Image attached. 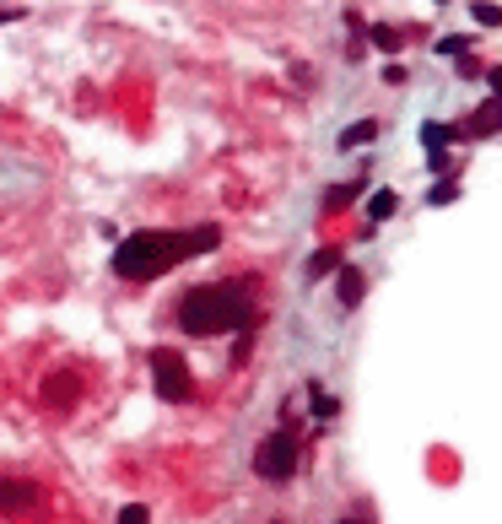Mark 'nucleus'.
<instances>
[{"label": "nucleus", "instance_id": "obj_1", "mask_svg": "<svg viewBox=\"0 0 502 524\" xmlns=\"http://www.w3.org/2000/svg\"><path fill=\"white\" fill-rule=\"evenodd\" d=\"M222 243L217 227H184V233H168V227H147V233H130L119 249H114V276L119 282H152L173 266L195 254H211Z\"/></svg>", "mask_w": 502, "mask_h": 524}, {"label": "nucleus", "instance_id": "obj_2", "mask_svg": "<svg viewBox=\"0 0 502 524\" xmlns=\"http://www.w3.org/2000/svg\"><path fill=\"white\" fill-rule=\"evenodd\" d=\"M254 324V298L249 287L238 282H222V287H195L184 292L179 303V330L184 336H233V330H249Z\"/></svg>", "mask_w": 502, "mask_h": 524}, {"label": "nucleus", "instance_id": "obj_3", "mask_svg": "<svg viewBox=\"0 0 502 524\" xmlns=\"http://www.w3.org/2000/svg\"><path fill=\"white\" fill-rule=\"evenodd\" d=\"M298 465H303V443L292 438V433H270L259 449H254V471L265 476V481H292L298 476Z\"/></svg>", "mask_w": 502, "mask_h": 524}, {"label": "nucleus", "instance_id": "obj_4", "mask_svg": "<svg viewBox=\"0 0 502 524\" xmlns=\"http://www.w3.org/2000/svg\"><path fill=\"white\" fill-rule=\"evenodd\" d=\"M152 384H157V395L163 401H189L195 395V378H189V362L179 352H152Z\"/></svg>", "mask_w": 502, "mask_h": 524}, {"label": "nucleus", "instance_id": "obj_5", "mask_svg": "<svg viewBox=\"0 0 502 524\" xmlns=\"http://www.w3.org/2000/svg\"><path fill=\"white\" fill-rule=\"evenodd\" d=\"M33 508H38V487L33 481L0 476V513H33Z\"/></svg>", "mask_w": 502, "mask_h": 524}, {"label": "nucleus", "instance_id": "obj_6", "mask_svg": "<svg viewBox=\"0 0 502 524\" xmlns=\"http://www.w3.org/2000/svg\"><path fill=\"white\" fill-rule=\"evenodd\" d=\"M76 395H82V378H76V373H54V378H44V406L65 411V406H76Z\"/></svg>", "mask_w": 502, "mask_h": 524}, {"label": "nucleus", "instance_id": "obj_7", "mask_svg": "<svg viewBox=\"0 0 502 524\" xmlns=\"http://www.w3.org/2000/svg\"><path fill=\"white\" fill-rule=\"evenodd\" d=\"M363 292H368L363 271H356V266H340V282H335V298H340V308H356V303H363Z\"/></svg>", "mask_w": 502, "mask_h": 524}, {"label": "nucleus", "instance_id": "obj_8", "mask_svg": "<svg viewBox=\"0 0 502 524\" xmlns=\"http://www.w3.org/2000/svg\"><path fill=\"white\" fill-rule=\"evenodd\" d=\"M491 130H502V98H491V103H481V114L465 124V136H491Z\"/></svg>", "mask_w": 502, "mask_h": 524}, {"label": "nucleus", "instance_id": "obj_9", "mask_svg": "<svg viewBox=\"0 0 502 524\" xmlns=\"http://www.w3.org/2000/svg\"><path fill=\"white\" fill-rule=\"evenodd\" d=\"M368 141H378V119H356V124L340 130V152L346 147H368Z\"/></svg>", "mask_w": 502, "mask_h": 524}, {"label": "nucleus", "instance_id": "obj_10", "mask_svg": "<svg viewBox=\"0 0 502 524\" xmlns=\"http://www.w3.org/2000/svg\"><path fill=\"white\" fill-rule=\"evenodd\" d=\"M454 136H459V130H454V124H433V119H426V124H421V147H426V152H443V147H449Z\"/></svg>", "mask_w": 502, "mask_h": 524}, {"label": "nucleus", "instance_id": "obj_11", "mask_svg": "<svg viewBox=\"0 0 502 524\" xmlns=\"http://www.w3.org/2000/svg\"><path fill=\"white\" fill-rule=\"evenodd\" d=\"M340 266H346V254H340V249L330 243V249H319V254L308 259V276L319 282V276H330V271H340Z\"/></svg>", "mask_w": 502, "mask_h": 524}, {"label": "nucleus", "instance_id": "obj_12", "mask_svg": "<svg viewBox=\"0 0 502 524\" xmlns=\"http://www.w3.org/2000/svg\"><path fill=\"white\" fill-rule=\"evenodd\" d=\"M394 211H400V195H394V189H373V201H368V217H373V222H389Z\"/></svg>", "mask_w": 502, "mask_h": 524}, {"label": "nucleus", "instance_id": "obj_13", "mask_svg": "<svg viewBox=\"0 0 502 524\" xmlns=\"http://www.w3.org/2000/svg\"><path fill=\"white\" fill-rule=\"evenodd\" d=\"M454 195H459V184H454V179H438L433 189H426V206H449Z\"/></svg>", "mask_w": 502, "mask_h": 524}, {"label": "nucleus", "instance_id": "obj_14", "mask_svg": "<svg viewBox=\"0 0 502 524\" xmlns=\"http://www.w3.org/2000/svg\"><path fill=\"white\" fill-rule=\"evenodd\" d=\"M356 201V184H335L330 195H324V211H340V206H351Z\"/></svg>", "mask_w": 502, "mask_h": 524}, {"label": "nucleus", "instance_id": "obj_15", "mask_svg": "<svg viewBox=\"0 0 502 524\" xmlns=\"http://www.w3.org/2000/svg\"><path fill=\"white\" fill-rule=\"evenodd\" d=\"M470 12H475V22H481V28H502V6H491V0H475Z\"/></svg>", "mask_w": 502, "mask_h": 524}, {"label": "nucleus", "instance_id": "obj_16", "mask_svg": "<svg viewBox=\"0 0 502 524\" xmlns=\"http://www.w3.org/2000/svg\"><path fill=\"white\" fill-rule=\"evenodd\" d=\"M308 395H314V417H319V422H330V417H335V401L324 395L319 384H308Z\"/></svg>", "mask_w": 502, "mask_h": 524}, {"label": "nucleus", "instance_id": "obj_17", "mask_svg": "<svg viewBox=\"0 0 502 524\" xmlns=\"http://www.w3.org/2000/svg\"><path fill=\"white\" fill-rule=\"evenodd\" d=\"M373 44H378L384 54H394V49L405 44V33H394V28H373Z\"/></svg>", "mask_w": 502, "mask_h": 524}, {"label": "nucleus", "instance_id": "obj_18", "mask_svg": "<svg viewBox=\"0 0 502 524\" xmlns=\"http://www.w3.org/2000/svg\"><path fill=\"white\" fill-rule=\"evenodd\" d=\"M119 524H152V513L140 508V503H124V508H119Z\"/></svg>", "mask_w": 502, "mask_h": 524}, {"label": "nucleus", "instance_id": "obj_19", "mask_svg": "<svg viewBox=\"0 0 502 524\" xmlns=\"http://www.w3.org/2000/svg\"><path fill=\"white\" fill-rule=\"evenodd\" d=\"M426 168L449 179V173H454V157H449V152H426Z\"/></svg>", "mask_w": 502, "mask_h": 524}, {"label": "nucleus", "instance_id": "obj_20", "mask_svg": "<svg viewBox=\"0 0 502 524\" xmlns=\"http://www.w3.org/2000/svg\"><path fill=\"white\" fill-rule=\"evenodd\" d=\"M438 49H443V54H465V49H470V38H443Z\"/></svg>", "mask_w": 502, "mask_h": 524}, {"label": "nucleus", "instance_id": "obj_21", "mask_svg": "<svg viewBox=\"0 0 502 524\" xmlns=\"http://www.w3.org/2000/svg\"><path fill=\"white\" fill-rule=\"evenodd\" d=\"M486 82H491V92L502 98V71H486Z\"/></svg>", "mask_w": 502, "mask_h": 524}, {"label": "nucleus", "instance_id": "obj_22", "mask_svg": "<svg viewBox=\"0 0 502 524\" xmlns=\"http://www.w3.org/2000/svg\"><path fill=\"white\" fill-rule=\"evenodd\" d=\"M340 524H351V519H340Z\"/></svg>", "mask_w": 502, "mask_h": 524}, {"label": "nucleus", "instance_id": "obj_23", "mask_svg": "<svg viewBox=\"0 0 502 524\" xmlns=\"http://www.w3.org/2000/svg\"><path fill=\"white\" fill-rule=\"evenodd\" d=\"M443 6H449V0H443Z\"/></svg>", "mask_w": 502, "mask_h": 524}]
</instances>
